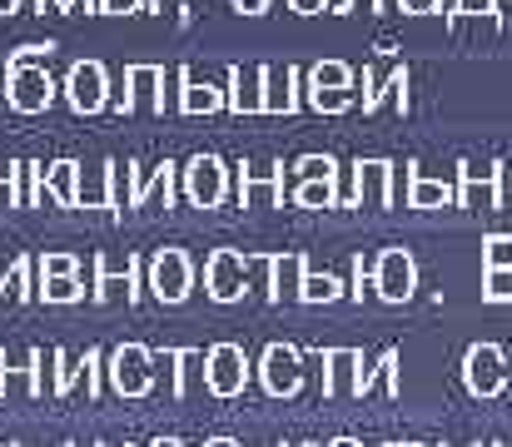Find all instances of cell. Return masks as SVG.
Instances as JSON below:
<instances>
[{"label": "cell", "instance_id": "23", "mask_svg": "<svg viewBox=\"0 0 512 447\" xmlns=\"http://www.w3.org/2000/svg\"><path fill=\"white\" fill-rule=\"evenodd\" d=\"M294 204H304V209H334V204H339V194H334V179H299V189H294Z\"/></svg>", "mask_w": 512, "mask_h": 447}, {"label": "cell", "instance_id": "2", "mask_svg": "<svg viewBox=\"0 0 512 447\" xmlns=\"http://www.w3.org/2000/svg\"><path fill=\"white\" fill-rule=\"evenodd\" d=\"M463 383H468L473 398H498V393L512 383V363L503 358V348H493V343H473L468 358H463Z\"/></svg>", "mask_w": 512, "mask_h": 447}, {"label": "cell", "instance_id": "45", "mask_svg": "<svg viewBox=\"0 0 512 447\" xmlns=\"http://www.w3.org/2000/svg\"><path fill=\"white\" fill-rule=\"evenodd\" d=\"M10 10H20V0H0V15H10Z\"/></svg>", "mask_w": 512, "mask_h": 447}, {"label": "cell", "instance_id": "26", "mask_svg": "<svg viewBox=\"0 0 512 447\" xmlns=\"http://www.w3.org/2000/svg\"><path fill=\"white\" fill-rule=\"evenodd\" d=\"M348 85H353V75H348V65H339V60H324L309 75V90H348Z\"/></svg>", "mask_w": 512, "mask_h": 447}, {"label": "cell", "instance_id": "27", "mask_svg": "<svg viewBox=\"0 0 512 447\" xmlns=\"http://www.w3.org/2000/svg\"><path fill=\"white\" fill-rule=\"evenodd\" d=\"M339 298H343V284L334 279V274H309L299 303H339Z\"/></svg>", "mask_w": 512, "mask_h": 447}, {"label": "cell", "instance_id": "42", "mask_svg": "<svg viewBox=\"0 0 512 447\" xmlns=\"http://www.w3.org/2000/svg\"><path fill=\"white\" fill-rule=\"evenodd\" d=\"M488 5H493V0H463V10H468V15H478V10H488Z\"/></svg>", "mask_w": 512, "mask_h": 447}, {"label": "cell", "instance_id": "1", "mask_svg": "<svg viewBox=\"0 0 512 447\" xmlns=\"http://www.w3.org/2000/svg\"><path fill=\"white\" fill-rule=\"evenodd\" d=\"M105 373H110V388H115L120 398H145V393L155 388V353H150L145 343H120V348L110 353Z\"/></svg>", "mask_w": 512, "mask_h": 447}, {"label": "cell", "instance_id": "9", "mask_svg": "<svg viewBox=\"0 0 512 447\" xmlns=\"http://www.w3.org/2000/svg\"><path fill=\"white\" fill-rule=\"evenodd\" d=\"M194 289V269H189V254L184 249H160L150 259V294L160 303H184Z\"/></svg>", "mask_w": 512, "mask_h": 447}, {"label": "cell", "instance_id": "35", "mask_svg": "<svg viewBox=\"0 0 512 447\" xmlns=\"http://www.w3.org/2000/svg\"><path fill=\"white\" fill-rule=\"evenodd\" d=\"M110 358L100 353V348H85V393L90 398H100V368H105Z\"/></svg>", "mask_w": 512, "mask_h": 447}, {"label": "cell", "instance_id": "5", "mask_svg": "<svg viewBox=\"0 0 512 447\" xmlns=\"http://www.w3.org/2000/svg\"><path fill=\"white\" fill-rule=\"evenodd\" d=\"M5 90H10V105L20 110V115H40V110H50V100H55V80H50V70L45 65H5Z\"/></svg>", "mask_w": 512, "mask_h": 447}, {"label": "cell", "instance_id": "49", "mask_svg": "<svg viewBox=\"0 0 512 447\" xmlns=\"http://www.w3.org/2000/svg\"><path fill=\"white\" fill-rule=\"evenodd\" d=\"M100 447H130V443H100Z\"/></svg>", "mask_w": 512, "mask_h": 447}, {"label": "cell", "instance_id": "11", "mask_svg": "<svg viewBox=\"0 0 512 447\" xmlns=\"http://www.w3.org/2000/svg\"><path fill=\"white\" fill-rule=\"evenodd\" d=\"M324 393L329 398H363V353L358 348L324 353Z\"/></svg>", "mask_w": 512, "mask_h": 447}, {"label": "cell", "instance_id": "8", "mask_svg": "<svg viewBox=\"0 0 512 447\" xmlns=\"http://www.w3.org/2000/svg\"><path fill=\"white\" fill-rule=\"evenodd\" d=\"M249 284V259L239 249H214L209 264H204V289L214 303H239Z\"/></svg>", "mask_w": 512, "mask_h": 447}, {"label": "cell", "instance_id": "16", "mask_svg": "<svg viewBox=\"0 0 512 447\" xmlns=\"http://www.w3.org/2000/svg\"><path fill=\"white\" fill-rule=\"evenodd\" d=\"M279 199H284V174L259 169V174H244V179H239V204H244V209H269V204H279Z\"/></svg>", "mask_w": 512, "mask_h": 447}, {"label": "cell", "instance_id": "3", "mask_svg": "<svg viewBox=\"0 0 512 447\" xmlns=\"http://www.w3.org/2000/svg\"><path fill=\"white\" fill-rule=\"evenodd\" d=\"M204 388L214 398H239L249 388V358L239 343H214L204 353Z\"/></svg>", "mask_w": 512, "mask_h": 447}, {"label": "cell", "instance_id": "24", "mask_svg": "<svg viewBox=\"0 0 512 447\" xmlns=\"http://www.w3.org/2000/svg\"><path fill=\"white\" fill-rule=\"evenodd\" d=\"M55 363H60V348H30V368H35V398H55Z\"/></svg>", "mask_w": 512, "mask_h": 447}, {"label": "cell", "instance_id": "36", "mask_svg": "<svg viewBox=\"0 0 512 447\" xmlns=\"http://www.w3.org/2000/svg\"><path fill=\"white\" fill-rule=\"evenodd\" d=\"M348 100H353V90H309V105H314V110H329V115L343 110Z\"/></svg>", "mask_w": 512, "mask_h": 447}, {"label": "cell", "instance_id": "21", "mask_svg": "<svg viewBox=\"0 0 512 447\" xmlns=\"http://www.w3.org/2000/svg\"><path fill=\"white\" fill-rule=\"evenodd\" d=\"M358 199H368L373 209H383V204H388V164H383V159L358 164Z\"/></svg>", "mask_w": 512, "mask_h": 447}, {"label": "cell", "instance_id": "20", "mask_svg": "<svg viewBox=\"0 0 512 447\" xmlns=\"http://www.w3.org/2000/svg\"><path fill=\"white\" fill-rule=\"evenodd\" d=\"M170 194H174V164H160L145 184H135V194H130V209H155L160 199L170 204Z\"/></svg>", "mask_w": 512, "mask_h": 447}, {"label": "cell", "instance_id": "32", "mask_svg": "<svg viewBox=\"0 0 512 447\" xmlns=\"http://www.w3.org/2000/svg\"><path fill=\"white\" fill-rule=\"evenodd\" d=\"M483 264L488 269H512V234H498L483 244Z\"/></svg>", "mask_w": 512, "mask_h": 447}, {"label": "cell", "instance_id": "43", "mask_svg": "<svg viewBox=\"0 0 512 447\" xmlns=\"http://www.w3.org/2000/svg\"><path fill=\"white\" fill-rule=\"evenodd\" d=\"M204 447H239V443H234V438H209Z\"/></svg>", "mask_w": 512, "mask_h": 447}, {"label": "cell", "instance_id": "52", "mask_svg": "<svg viewBox=\"0 0 512 447\" xmlns=\"http://www.w3.org/2000/svg\"><path fill=\"white\" fill-rule=\"evenodd\" d=\"M498 447H512V443H498Z\"/></svg>", "mask_w": 512, "mask_h": 447}, {"label": "cell", "instance_id": "34", "mask_svg": "<svg viewBox=\"0 0 512 447\" xmlns=\"http://www.w3.org/2000/svg\"><path fill=\"white\" fill-rule=\"evenodd\" d=\"M339 174V164L329 159V154H309V159H299V179H334Z\"/></svg>", "mask_w": 512, "mask_h": 447}, {"label": "cell", "instance_id": "25", "mask_svg": "<svg viewBox=\"0 0 512 447\" xmlns=\"http://www.w3.org/2000/svg\"><path fill=\"white\" fill-rule=\"evenodd\" d=\"M75 378H85V353H65V348H60V363H55V403L70 398Z\"/></svg>", "mask_w": 512, "mask_h": 447}, {"label": "cell", "instance_id": "37", "mask_svg": "<svg viewBox=\"0 0 512 447\" xmlns=\"http://www.w3.org/2000/svg\"><path fill=\"white\" fill-rule=\"evenodd\" d=\"M95 10H105V15H140V10H150V0H100Z\"/></svg>", "mask_w": 512, "mask_h": 447}, {"label": "cell", "instance_id": "10", "mask_svg": "<svg viewBox=\"0 0 512 447\" xmlns=\"http://www.w3.org/2000/svg\"><path fill=\"white\" fill-rule=\"evenodd\" d=\"M373 289L383 303H408L418 289V269L408 259V249H383L378 254V269H373Z\"/></svg>", "mask_w": 512, "mask_h": 447}, {"label": "cell", "instance_id": "39", "mask_svg": "<svg viewBox=\"0 0 512 447\" xmlns=\"http://www.w3.org/2000/svg\"><path fill=\"white\" fill-rule=\"evenodd\" d=\"M299 15H314V10H329V0H289Z\"/></svg>", "mask_w": 512, "mask_h": 447}, {"label": "cell", "instance_id": "14", "mask_svg": "<svg viewBox=\"0 0 512 447\" xmlns=\"http://www.w3.org/2000/svg\"><path fill=\"white\" fill-rule=\"evenodd\" d=\"M229 110L234 115H259L264 110V70H254V65L229 70Z\"/></svg>", "mask_w": 512, "mask_h": 447}, {"label": "cell", "instance_id": "51", "mask_svg": "<svg viewBox=\"0 0 512 447\" xmlns=\"http://www.w3.org/2000/svg\"><path fill=\"white\" fill-rule=\"evenodd\" d=\"M309 447H324V443H309Z\"/></svg>", "mask_w": 512, "mask_h": 447}, {"label": "cell", "instance_id": "17", "mask_svg": "<svg viewBox=\"0 0 512 447\" xmlns=\"http://www.w3.org/2000/svg\"><path fill=\"white\" fill-rule=\"evenodd\" d=\"M45 194H50L60 209H75V204H80V164H70V159L50 164V169H45Z\"/></svg>", "mask_w": 512, "mask_h": 447}, {"label": "cell", "instance_id": "29", "mask_svg": "<svg viewBox=\"0 0 512 447\" xmlns=\"http://www.w3.org/2000/svg\"><path fill=\"white\" fill-rule=\"evenodd\" d=\"M463 199H468L473 209H493L498 189H493V179H488V174L478 179V169H468V179H463Z\"/></svg>", "mask_w": 512, "mask_h": 447}, {"label": "cell", "instance_id": "41", "mask_svg": "<svg viewBox=\"0 0 512 447\" xmlns=\"http://www.w3.org/2000/svg\"><path fill=\"white\" fill-rule=\"evenodd\" d=\"M438 0H403V10H413V15H423V10H433Z\"/></svg>", "mask_w": 512, "mask_h": 447}, {"label": "cell", "instance_id": "38", "mask_svg": "<svg viewBox=\"0 0 512 447\" xmlns=\"http://www.w3.org/2000/svg\"><path fill=\"white\" fill-rule=\"evenodd\" d=\"M10 174H15V169H5V174H0V199H5V204H15V194H20V189L10 184Z\"/></svg>", "mask_w": 512, "mask_h": 447}, {"label": "cell", "instance_id": "50", "mask_svg": "<svg viewBox=\"0 0 512 447\" xmlns=\"http://www.w3.org/2000/svg\"><path fill=\"white\" fill-rule=\"evenodd\" d=\"M70 447H85V443H70ZM90 447H100V443H90Z\"/></svg>", "mask_w": 512, "mask_h": 447}, {"label": "cell", "instance_id": "12", "mask_svg": "<svg viewBox=\"0 0 512 447\" xmlns=\"http://www.w3.org/2000/svg\"><path fill=\"white\" fill-rule=\"evenodd\" d=\"M125 85H130L125 110H140V115H160V110H165V95H160L165 70H160V65H130V70H125Z\"/></svg>", "mask_w": 512, "mask_h": 447}, {"label": "cell", "instance_id": "40", "mask_svg": "<svg viewBox=\"0 0 512 447\" xmlns=\"http://www.w3.org/2000/svg\"><path fill=\"white\" fill-rule=\"evenodd\" d=\"M234 5H239L244 15H264V5H269V0H234Z\"/></svg>", "mask_w": 512, "mask_h": 447}, {"label": "cell", "instance_id": "4", "mask_svg": "<svg viewBox=\"0 0 512 447\" xmlns=\"http://www.w3.org/2000/svg\"><path fill=\"white\" fill-rule=\"evenodd\" d=\"M259 383L269 398H294L304 388V353L294 343H269L259 358Z\"/></svg>", "mask_w": 512, "mask_h": 447}, {"label": "cell", "instance_id": "13", "mask_svg": "<svg viewBox=\"0 0 512 447\" xmlns=\"http://www.w3.org/2000/svg\"><path fill=\"white\" fill-rule=\"evenodd\" d=\"M264 269H269V298L274 303H299L304 298V279H309L304 254H274V259H264Z\"/></svg>", "mask_w": 512, "mask_h": 447}, {"label": "cell", "instance_id": "28", "mask_svg": "<svg viewBox=\"0 0 512 447\" xmlns=\"http://www.w3.org/2000/svg\"><path fill=\"white\" fill-rule=\"evenodd\" d=\"M85 289H80V279H40V303H80Z\"/></svg>", "mask_w": 512, "mask_h": 447}, {"label": "cell", "instance_id": "31", "mask_svg": "<svg viewBox=\"0 0 512 447\" xmlns=\"http://www.w3.org/2000/svg\"><path fill=\"white\" fill-rule=\"evenodd\" d=\"M40 279H80V259L75 254H45L40 259Z\"/></svg>", "mask_w": 512, "mask_h": 447}, {"label": "cell", "instance_id": "18", "mask_svg": "<svg viewBox=\"0 0 512 447\" xmlns=\"http://www.w3.org/2000/svg\"><path fill=\"white\" fill-rule=\"evenodd\" d=\"M294 85H299V75H294L289 65H284V70H264V110H274V115H289V110L299 105Z\"/></svg>", "mask_w": 512, "mask_h": 447}, {"label": "cell", "instance_id": "30", "mask_svg": "<svg viewBox=\"0 0 512 447\" xmlns=\"http://www.w3.org/2000/svg\"><path fill=\"white\" fill-rule=\"evenodd\" d=\"M448 199H453L448 184H433V179H418V184H413V209H438V204H448Z\"/></svg>", "mask_w": 512, "mask_h": 447}, {"label": "cell", "instance_id": "44", "mask_svg": "<svg viewBox=\"0 0 512 447\" xmlns=\"http://www.w3.org/2000/svg\"><path fill=\"white\" fill-rule=\"evenodd\" d=\"M150 447H184V443H179V438H155Z\"/></svg>", "mask_w": 512, "mask_h": 447}, {"label": "cell", "instance_id": "7", "mask_svg": "<svg viewBox=\"0 0 512 447\" xmlns=\"http://www.w3.org/2000/svg\"><path fill=\"white\" fill-rule=\"evenodd\" d=\"M224 189H229V164L219 154H199V159L184 164V194H189V204L219 209L224 204Z\"/></svg>", "mask_w": 512, "mask_h": 447}, {"label": "cell", "instance_id": "22", "mask_svg": "<svg viewBox=\"0 0 512 447\" xmlns=\"http://www.w3.org/2000/svg\"><path fill=\"white\" fill-rule=\"evenodd\" d=\"M80 204H85V209H105V204H110V164L80 169Z\"/></svg>", "mask_w": 512, "mask_h": 447}, {"label": "cell", "instance_id": "47", "mask_svg": "<svg viewBox=\"0 0 512 447\" xmlns=\"http://www.w3.org/2000/svg\"><path fill=\"white\" fill-rule=\"evenodd\" d=\"M358 5H363V10H373V5H378V0H358Z\"/></svg>", "mask_w": 512, "mask_h": 447}, {"label": "cell", "instance_id": "48", "mask_svg": "<svg viewBox=\"0 0 512 447\" xmlns=\"http://www.w3.org/2000/svg\"><path fill=\"white\" fill-rule=\"evenodd\" d=\"M388 447H423V443H388Z\"/></svg>", "mask_w": 512, "mask_h": 447}, {"label": "cell", "instance_id": "19", "mask_svg": "<svg viewBox=\"0 0 512 447\" xmlns=\"http://www.w3.org/2000/svg\"><path fill=\"white\" fill-rule=\"evenodd\" d=\"M224 105H229V95H224L219 85H209V80L199 85V80L184 75V90H179V110H184V115H214V110H224Z\"/></svg>", "mask_w": 512, "mask_h": 447}, {"label": "cell", "instance_id": "33", "mask_svg": "<svg viewBox=\"0 0 512 447\" xmlns=\"http://www.w3.org/2000/svg\"><path fill=\"white\" fill-rule=\"evenodd\" d=\"M483 294L493 298V303H512V269H488Z\"/></svg>", "mask_w": 512, "mask_h": 447}, {"label": "cell", "instance_id": "6", "mask_svg": "<svg viewBox=\"0 0 512 447\" xmlns=\"http://www.w3.org/2000/svg\"><path fill=\"white\" fill-rule=\"evenodd\" d=\"M65 100L75 115H100L110 105V80H105V65L100 60H75L70 75H65Z\"/></svg>", "mask_w": 512, "mask_h": 447}, {"label": "cell", "instance_id": "46", "mask_svg": "<svg viewBox=\"0 0 512 447\" xmlns=\"http://www.w3.org/2000/svg\"><path fill=\"white\" fill-rule=\"evenodd\" d=\"M329 447H363V443H353V438H339V443H329Z\"/></svg>", "mask_w": 512, "mask_h": 447}, {"label": "cell", "instance_id": "15", "mask_svg": "<svg viewBox=\"0 0 512 447\" xmlns=\"http://www.w3.org/2000/svg\"><path fill=\"white\" fill-rule=\"evenodd\" d=\"M140 303V289H135V259H130V269L120 274L110 259H100L95 264V303Z\"/></svg>", "mask_w": 512, "mask_h": 447}]
</instances>
